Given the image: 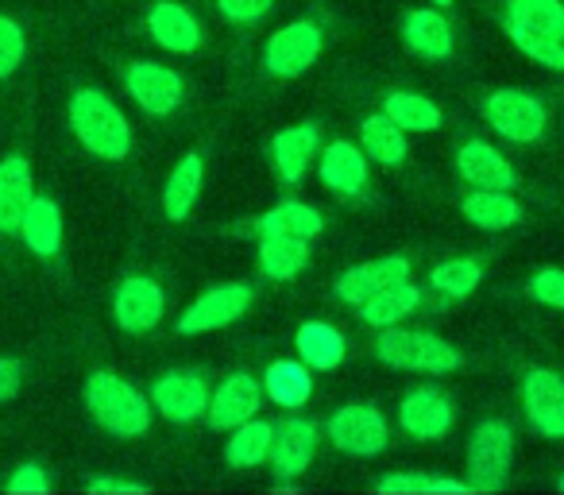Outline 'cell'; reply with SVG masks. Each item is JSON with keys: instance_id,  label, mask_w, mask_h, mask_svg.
I'll return each mask as SVG.
<instances>
[{"instance_id": "8fae6325", "label": "cell", "mask_w": 564, "mask_h": 495, "mask_svg": "<svg viewBox=\"0 0 564 495\" xmlns=\"http://www.w3.org/2000/svg\"><path fill=\"white\" fill-rule=\"evenodd\" d=\"M399 422H402V430H406L410 438L437 441V438H445V433L453 430L456 407H453V399H448L445 391H437V387H417V391H410L406 399H402Z\"/></svg>"}, {"instance_id": "4316f807", "label": "cell", "mask_w": 564, "mask_h": 495, "mask_svg": "<svg viewBox=\"0 0 564 495\" xmlns=\"http://www.w3.org/2000/svg\"><path fill=\"white\" fill-rule=\"evenodd\" d=\"M464 217H468L476 228L502 233V228L522 220V205H518L507 190H476V194L464 197Z\"/></svg>"}, {"instance_id": "cb8c5ba5", "label": "cell", "mask_w": 564, "mask_h": 495, "mask_svg": "<svg viewBox=\"0 0 564 495\" xmlns=\"http://www.w3.org/2000/svg\"><path fill=\"white\" fill-rule=\"evenodd\" d=\"M310 260V240L302 236H279V233H267L259 236V268H263L267 279H294Z\"/></svg>"}, {"instance_id": "603a6c76", "label": "cell", "mask_w": 564, "mask_h": 495, "mask_svg": "<svg viewBox=\"0 0 564 495\" xmlns=\"http://www.w3.org/2000/svg\"><path fill=\"white\" fill-rule=\"evenodd\" d=\"M402 40L422 58H448L453 55V24L437 9H417L402 20Z\"/></svg>"}, {"instance_id": "7a4b0ae2", "label": "cell", "mask_w": 564, "mask_h": 495, "mask_svg": "<svg viewBox=\"0 0 564 495\" xmlns=\"http://www.w3.org/2000/svg\"><path fill=\"white\" fill-rule=\"evenodd\" d=\"M70 128L97 159H128L132 151V128H128V117L97 89H78L70 97Z\"/></svg>"}, {"instance_id": "30bf717a", "label": "cell", "mask_w": 564, "mask_h": 495, "mask_svg": "<svg viewBox=\"0 0 564 495\" xmlns=\"http://www.w3.org/2000/svg\"><path fill=\"white\" fill-rule=\"evenodd\" d=\"M522 407L530 426L549 441L564 438V379L549 368H530L522 379Z\"/></svg>"}, {"instance_id": "3957f363", "label": "cell", "mask_w": 564, "mask_h": 495, "mask_svg": "<svg viewBox=\"0 0 564 495\" xmlns=\"http://www.w3.org/2000/svg\"><path fill=\"white\" fill-rule=\"evenodd\" d=\"M86 407L117 438H140L151 426V402L112 372H94L86 384Z\"/></svg>"}, {"instance_id": "2e32d148", "label": "cell", "mask_w": 564, "mask_h": 495, "mask_svg": "<svg viewBox=\"0 0 564 495\" xmlns=\"http://www.w3.org/2000/svg\"><path fill=\"white\" fill-rule=\"evenodd\" d=\"M406 279H410L406 256H383V260L356 263V268H348L345 276L337 279V299L352 302V306H364L371 294L387 291V287H394V283H406Z\"/></svg>"}, {"instance_id": "d4e9b609", "label": "cell", "mask_w": 564, "mask_h": 495, "mask_svg": "<svg viewBox=\"0 0 564 495\" xmlns=\"http://www.w3.org/2000/svg\"><path fill=\"white\" fill-rule=\"evenodd\" d=\"M263 391L271 395L274 407H306L314 395V376L306 361H274L263 376Z\"/></svg>"}, {"instance_id": "e575fe53", "label": "cell", "mask_w": 564, "mask_h": 495, "mask_svg": "<svg viewBox=\"0 0 564 495\" xmlns=\"http://www.w3.org/2000/svg\"><path fill=\"white\" fill-rule=\"evenodd\" d=\"M430 283L448 299H468L484 283V263L479 260H445L430 271Z\"/></svg>"}, {"instance_id": "1f68e13d", "label": "cell", "mask_w": 564, "mask_h": 495, "mask_svg": "<svg viewBox=\"0 0 564 495\" xmlns=\"http://www.w3.org/2000/svg\"><path fill=\"white\" fill-rule=\"evenodd\" d=\"M322 228H325V217L306 202H282V205H274L271 213H263V217L256 220L259 236L279 233V236H302V240H310V236H317Z\"/></svg>"}, {"instance_id": "277c9868", "label": "cell", "mask_w": 564, "mask_h": 495, "mask_svg": "<svg viewBox=\"0 0 564 495\" xmlns=\"http://www.w3.org/2000/svg\"><path fill=\"white\" fill-rule=\"evenodd\" d=\"M376 361L387 368H402V372H456L460 368V353H456L448 341H441L437 333H422V330H383L376 341Z\"/></svg>"}, {"instance_id": "7402d4cb", "label": "cell", "mask_w": 564, "mask_h": 495, "mask_svg": "<svg viewBox=\"0 0 564 495\" xmlns=\"http://www.w3.org/2000/svg\"><path fill=\"white\" fill-rule=\"evenodd\" d=\"M322 182L333 190V194H360L364 186H368V155H364V148H356V143H329V148L322 151Z\"/></svg>"}, {"instance_id": "f1b7e54d", "label": "cell", "mask_w": 564, "mask_h": 495, "mask_svg": "<svg viewBox=\"0 0 564 495\" xmlns=\"http://www.w3.org/2000/svg\"><path fill=\"white\" fill-rule=\"evenodd\" d=\"M271 441H274V426L259 422V418H248L232 430L225 445V461L232 469H259V464L271 456Z\"/></svg>"}, {"instance_id": "44dd1931", "label": "cell", "mask_w": 564, "mask_h": 495, "mask_svg": "<svg viewBox=\"0 0 564 495\" xmlns=\"http://www.w3.org/2000/svg\"><path fill=\"white\" fill-rule=\"evenodd\" d=\"M148 28H151V40L159 47L174 51V55H194L202 47V24L182 4H174V0H163V4L151 9Z\"/></svg>"}, {"instance_id": "7bdbcfd3", "label": "cell", "mask_w": 564, "mask_h": 495, "mask_svg": "<svg viewBox=\"0 0 564 495\" xmlns=\"http://www.w3.org/2000/svg\"><path fill=\"white\" fill-rule=\"evenodd\" d=\"M476 487L468 480H445V476H425V492L422 495H468Z\"/></svg>"}, {"instance_id": "4dcf8cb0", "label": "cell", "mask_w": 564, "mask_h": 495, "mask_svg": "<svg viewBox=\"0 0 564 495\" xmlns=\"http://www.w3.org/2000/svg\"><path fill=\"white\" fill-rule=\"evenodd\" d=\"M299 345V356L310 364V372H329L345 361V337H340L333 325L325 322H306L294 337Z\"/></svg>"}, {"instance_id": "484cf974", "label": "cell", "mask_w": 564, "mask_h": 495, "mask_svg": "<svg viewBox=\"0 0 564 495\" xmlns=\"http://www.w3.org/2000/svg\"><path fill=\"white\" fill-rule=\"evenodd\" d=\"M20 236L35 256H55L63 248V213H58V205L51 197H32Z\"/></svg>"}, {"instance_id": "d6986e66", "label": "cell", "mask_w": 564, "mask_h": 495, "mask_svg": "<svg viewBox=\"0 0 564 495\" xmlns=\"http://www.w3.org/2000/svg\"><path fill=\"white\" fill-rule=\"evenodd\" d=\"M317 148H322V128L317 125H299V128H282L271 140V159L274 171L282 182H302V174L310 171Z\"/></svg>"}, {"instance_id": "5bb4252c", "label": "cell", "mask_w": 564, "mask_h": 495, "mask_svg": "<svg viewBox=\"0 0 564 495\" xmlns=\"http://www.w3.org/2000/svg\"><path fill=\"white\" fill-rule=\"evenodd\" d=\"M151 402L171 422H194V418H202L209 410V387H205V379L197 372H166L151 387Z\"/></svg>"}, {"instance_id": "b9f144b4", "label": "cell", "mask_w": 564, "mask_h": 495, "mask_svg": "<svg viewBox=\"0 0 564 495\" xmlns=\"http://www.w3.org/2000/svg\"><path fill=\"white\" fill-rule=\"evenodd\" d=\"M383 495H422L425 492V476H410V472H399V476H387L379 484Z\"/></svg>"}, {"instance_id": "f35d334b", "label": "cell", "mask_w": 564, "mask_h": 495, "mask_svg": "<svg viewBox=\"0 0 564 495\" xmlns=\"http://www.w3.org/2000/svg\"><path fill=\"white\" fill-rule=\"evenodd\" d=\"M9 492L12 495H43L47 492V472L40 464H20L17 476L9 480Z\"/></svg>"}, {"instance_id": "83f0119b", "label": "cell", "mask_w": 564, "mask_h": 495, "mask_svg": "<svg viewBox=\"0 0 564 495\" xmlns=\"http://www.w3.org/2000/svg\"><path fill=\"white\" fill-rule=\"evenodd\" d=\"M202 179H205V163L202 155H182V163L171 171V179H166V190H163V209L171 220H182L189 217V209H194L197 194H202Z\"/></svg>"}, {"instance_id": "9a60e30c", "label": "cell", "mask_w": 564, "mask_h": 495, "mask_svg": "<svg viewBox=\"0 0 564 495\" xmlns=\"http://www.w3.org/2000/svg\"><path fill=\"white\" fill-rule=\"evenodd\" d=\"M128 94L135 97L143 112H155V117H166V112L178 109L182 101V78L171 71V66L159 63H132L124 74Z\"/></svg>"}, {"instance_id": "74e56055", "label": "cell", "mask_w": 564, "mask_h": 495, "mask_svg": "<svg viewBox=\"0 0 564 495\" xmlns=\"http://www.w3.org/2000/svg\"><path fill=\"white\" fill-rule=\"evenodd\" d=\"M220 4V17L232 20V24H256L271 12L274 0H217Z\"/></svg>"}, {"instance_id": "f546056e", "label": "cell", "mask_w": 564, "mask_h": 495, "mask_svg": "<svg viewBox=\"0 0 564 495\" xmlns=\"http://www.w3.org/2000/svg\"><path fill=\"white\" fill-rule=\"evenodd\" d=\"M417 302H422V294H417V287L406 279V283H394V287H387V291L371 294L360 306V318L368 325H376V330H391V325H399L406 314H414Z\"/></svg>"}, {"instance_id": "f6af8a7d", "label": "cell", "mask_w": 564, "mask_h": 495, "mask_svg": "<svg viewBox=\"0 0 564 495\" xmlns=\"http://www.w3.org/2000/svg\"><path fill=\"white\" fill-rule=\"evenodd\" d=\"M556 487H561V492H564V476H561V484H556Z\"/></svg>"}, {"instance_id": "836d02e7", "label": "cell", "mask_w": 564, "mask_h": 495, "mask_svg": "<svg viewBox=\"0 0 564 495\" xmlns=\"http://www.w3.org/2000/svg\"><path fill=\"white\" fill-rule=\"evenodd\" d=\"M383 112L402 132H437L441 128V109L422 94H391L383 101Z\"/></svg>"}, {"instance_id": "d6a6232c", "label": "cell", "mask_w": 564, "mask_h": 495, "mask_svg": "<svg viewBox=\"0 0 564 495\" xmlns=\"http://www.w3.org/2000/svg\"><path fill=\"white\" fill-rule=\"evenodd\" d=\"M360 143H364V155L376 159L379 166H399L406 159V132L394 125L391 117H368L360 128Z\"/></svg>"}, {"instance_id": "7c38bea8", "label": "cell", "mask_w": 564, "mask_h": 495, "mask_svg": "<svg viewBox=\"0 0 564 495\" xmlns=\"http://www.w3.org/2000/svg\"><path fill=\"white\" fill-rule=\"evenodd\" d=\"M317 445H322V433H317L314 422L306 418H286V422L274 426V441H271V469L279 480H291V476H302L314 461Z\"/></svg>"}, {"instance_id": "d590c367", "label": "cell", "mask_w": 564, "mask_h": 495, "mask_svg": "<svg viewBox=\"0 0 564 495\" xmlns=\"http://www.w3.org/2000/svg\"><path fill=\"white\" fill-rule=\"evenodd\" d=\"M20 63H24V32L17 20L0 17V78L17 74Z\"/></svg>"}, {"instance_id": "8d00e7d4", "label": "cell", "mask_w": 564, "mask_h": 495, "mask_svg": "<svg viewBox=\"0 0 564 495\" xmlns=\"http://www.w3.org/2000/svg\"><path fill=\"white\" fill-rule=\"evenodd\" d=\"M530 294L545 306L564 310V271L561 268H541L538 276L530 279Z\"/></svg>"}, {"instance_id": "60d3db41", "label": "cell", "mask_w": 564, "mask_h": 495, "mask_svg": "<svg viewBox=\"0 0 564 495\" xmlns=\"http://www.w3.org/2000/svg\"><path fill=\"white\" fill-rule=\"evenodd\" d=\"M86 492L94 495H143L148 487L143 484H132V480H109V476H97L86 484Z\"/></svg>"}, {"instance_id": "ba28073f", "label": "cell", "mask_w": 564, "mask_h": 495, "mask_svg": "<svg viewBox=\"0 0 564 495\" xmlns=\"http://www.w3.org/2000/svg\"><path fill=\"white\" fill-rule=\"evenodd\" d=\"M317 55H322V28L310 20H294L267 40L263 63L274 78H299L317 63Z\"/></svg>"}, {"instance_id": "9c48e42d", "label": "cell", "mask_w": 564, "mask_h": 495, "mask_svg": "<svg viewBox=\"0 0 564 495\" xmlns=\"http://www.w3.org/2000/svg\"><path fill=\"white\" fill-rule=\"evenodd\" d=\"M251 306V287L248 283H225L205 291L194 306H186V314L178 318V333L194 337V333H213L225 325L240 322Z\"/></svg>"}, {"instance_id": "52a82bcc", "label": "cell", "mask_w": 564, "mask_h": 495, "mask_svg": "<svg viewBox=\"0 0 564 495\" xmlns=\"http://www.w3.org/2000/svg\"><path fill=\"white\" fill-rule=\"evenodd\" d=\"M325 438L340 449V453L352 456H376L387 449L391 441V426L379 415L376 407H364V402H352V407H340L337 415L325 422Z\"/></svg>"}, {"instance_id": "4fadbf2b", "label": "cell", "mask_w": 564, "mask_h": 495, "mask_svg": "<svg viewBox=\"0 0 564 495\" xmlns=\"http://www.w3.org/2000/svg\"><path fill=\"white\" fill-rule=\"evenodd\" d=\"M166 310V294L155 279L132 276L120 283L117 299H112V314H117V325L124 333H148L159 325Z\"/></svg>"}, {"instance_id": "ab89813d", "label": "cell", "mask_w": 564, "mask_h": 495, "mask_svg": "<svg viewBox=\"0 0 564 495\" xmlns=\"http://www.w3.org/2000/svg\"><path fill=\"white\" fill-rule=\"evenodd\" d=\"M20 384H24V364L12 361V356H4V361H0V402L17 399Z\"/></svg>"}, {"instance_id": "5b68a950", "label": "cell", "mask_w": 564, "mask_h": 495, "mask_svg": "<svg viewBox=\"0 0 564 495\" xmlns=\"http://www.w3.org/2000/svg\"><path fill=\"white\" fill-rule=\"evenodd\" d=\"M510 461H514V433L499 418L476 426L468 445V476L476 492H499L507 484Z\"/></svg>"}, {"instance_id": "6da1fadb", "label": "cell", "mask_w": 564, "mask_h": 495, "mask_svg": "<svg viewBox=\"0 0 564 495\" xmlns=\"http://www.w3.org/2000/svg\"><path fill=\"white\" fill-rule=\"evenodd\" d=\"M502 28L510 43L545 71H564V4L561 0H507Z\"/></svg>"}, {"instance_id": "e0dca14e", "label": "cell", "mask_w": 564, "mask_h": 495, "mask_svg": "<svg viewBox=\"0 0 564 495\" xmlns=\"http://www.w3.org/2000/svg\"><path fill=\"white\" fill-rule=\"evenodd\" d=\"M259 399H263V387L251 376H243V372H236V376L220 379L217 391H209V410L205 415H209L213 430H236L240 422L256 418Z\"/></svg>"}, {"instance_id": "ee69618b", "label": "cell", "mask_w": 564, "mask_h": 495, "mask_svg": "<svg viewBox=\"0 0 564 495\" xmlns=\"http://www.w3.org/2000/svg\"><path fill=\"white\" fill-rule=\"evenodd\" d=\"M433 4H437V9H445V4H453V0H433Z\"/></svg>"}, {"instance_id": "ac0fdd59", "label": "cell", "mask_w": 564, "mask_h": 495, "mask_svg": "<svg viewBox=\"0 0 564 495\" xmlns=\"http://www.w3.org/2000/svg\"><path fill=\"white\" fill-rule=\"evenodd\" d=\"M456 171L464 174V182L476 190H514L518 174L491 143L484 140H468L456 151Z\"/></svg>"}, {"instance_id": "ffe728a7", "label": "cell", "mask_w": 564, "mask_h": 495, "mask_svg": "<svg viewBox=\"0 0 564 495\" xmlns=\"http://www.w3.org/2000/svg\"><path fill=\"white\" fill-rule=\"evenodd\" d=\"M32 197V166H28L24 155H9L0 163V233H20Z\"/></svg>"}, {"instance_id": "8992f818", "label": "cell", "mask_w": 564, "mask_h": 495, "mask_svg": "<svg viewBox=\"0 0 564 495\" xmlns=\"http://www.w3.org/2000/svg\"><path fill=\"white\" fill-rule=\"evenodd\" d=\"M484 117L510 143H533L545 132V105L525 89H495L484 101Z\"/></svg>"}]
</instances>
